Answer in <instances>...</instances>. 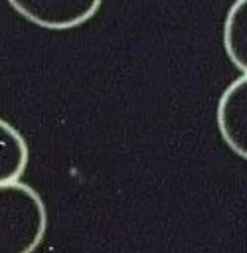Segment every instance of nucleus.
I'll list each match as a JSON object with an SVG mask.
<instances>
[{
    "label": "nucleus",
    "mask_w": 247,
    "mask_h": 253,
    "mask_svg": "<svg viewBox=\"0 0 247 253\" xmlns=\"http://www.w3.org/2000/svg\"><path fill=\"white\" fill-rule=\"evenodd\" d=\"M47 231V208L28 184H0V253H34Z\"/></svg>",
    "instance_id": "nucleus-1"
},
{
    "label": "nucleus",
    "mask_w": 247,
    "mask_h": 253,
    "mask_svg": "<svg viewBox=\"0 0 247 253\" xmlns=\"http://www.w3.org/2000/svg\"><path fill=\"white\" fill-rule=\"evenodd\" d=\"M28 22L45 30H71L89 22L103 0H8Z\"/></svg>",
    "instance_id": "nucleus-2"
},
{
    "label": "nucleus",
    "mask_w": 247,
    "mask_h": 253,
    "mask_svg": "<svg viewBox=\"0 0 247 253\" xmlns=\"http://www.w3.org/2000/svg\"><path fill=\"white\" fill-rule=\"evenodd\" d=\"M215 123L225 146L247 160V73L223 89L215 109Z\"/></svg>",
    "instance_id": "nucleus-3"
},
{
    "label": "nucleus",
    "mask_w": 247,
    "mask_h": 253,
    "mask_svg": "<svg viewBox=\"0 0 247 253\" xmlns=\"http://www.w3.org/2000/svg\"><path fill=\"white\" fill-rule=\"evenodd\" d=\"M30 148L22 132L0 117V184L20 180L28 168Z\"/></svg>",
    "instance_id": "nucleus-4"
},
{
    "label": "nucleus",
    "mask_w": 247,
    "mask_h": 253,
    "mask_svg": "<svg viewBox=\"0 0 247 253\" xmlns=\"http://www.w3.org/2000/svg\"><path fill=\"white\" fill-rule=\"evenodd\" d=\"M221 40L227 59L241 73H247V0H233L229 6L223 20Z\"/></svg>",
    "instance_id": "nucleus-5"
}]
</instances>
